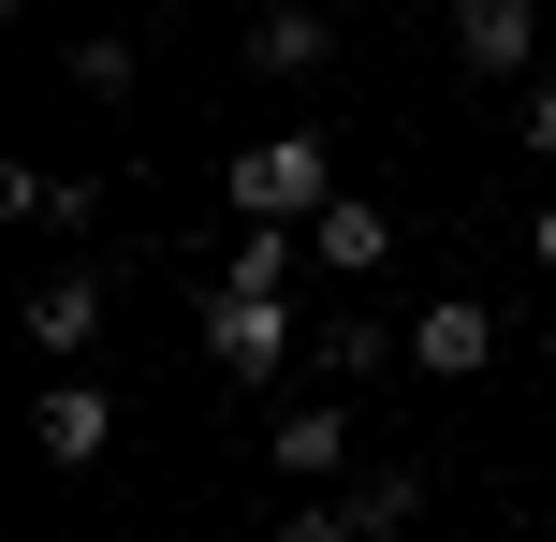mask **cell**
I'll return each mask as SVG.
<instances>
[{"mask_svg":"<svg viewBox=\"0 0 556 542\" xmlns=\"http://www.w3.org/2000/svg\"><path fill=\"white\" fill-rule=\"evenodd\" d=\"M307 264H323V279H381V264H395V220L366 191H337L323 220H307Z\"/></svg>","mask_w":556,"mask_h":542,"instance_id":"cell-6","label":"cell"},{"mask_svg":"<svg viewBox=\"0 0 556 542\" xmlns=\"http://www.w3.org/2000/svg\"><path fill=\"white\" fill-rule=\"evenodd\" d=\"M410 514H425V469H366V484L337 499V542H395Z\"/></svg>","mask_w":556,"mask_h":542,"instance_id":"cell-11","label":"cell"},{"mask_svg":"<svg viewBox=\"0 0 556 542\" xmlns=\"http://www.w3.org/2000/svg\"><path fill=\"white\" fill-rule=\"evenodd\" d=\"M513 133H528V147H542V162H556V88H542V74H528V88H513Z\"/></svg>","mask_w":556,"mask_h":542,"instance_id":"cell-15","label":"cell"},{"mask_svg":"<svg viewBox=\"0 0 556 542\" xmlns=\"http://www.w3.org/2000/svg\"><path fill=\"white\" fill-rule=\"evenodd\" d=\"M528 264H542V279H556V191H542V220H528Z\"/></svg>","mask_w":556,"mask_h":542,"instance_id":"cell-16","label":"cell"},{"mask_svg":"<svg viewBox=\"0 0 556 542\" xmlns=\"http://www.w3.org/2000/svg\"><path fill=\"white\" fill-rule=\"evenodd\" d=\"M264 455L293 469V484H337V469H352V411H337V396H293V411L264 426Z\"/></svg>","mask_w":556,"mask_h":542,"instance_id":"cell-7","label":"cell"},{"mask_svg":"<svg viewBox=\"0 0 556 542\" xmlns=\"http://www.w3.org/2000/svg\"><path fill=\"white\" fill-rule=\"evenodd\" d=\"M59 74H74L88 103H132V45H59Z\"/></svg>","mask_w":556,"mask_h":542,"instance_id":"cell-14","label":"cell"},{"mask_svg":"<svg viewBox=\"0 0 556 542\" xmlns=\"http://www.w3.org/2000/svg\"><path fill=\"white\" fill-rule=\"evenodd\" d=\"M29 440H45V469H88V455L117 440V396H103L88 367H59L45 396H29Z\"/></svg>","mask_w":556,"mask_h":542,"instance_id":"cell-5","label":"cell"},{"mask_svg":"<svg viewBox=\"0 0 556 542\" xmlns=\"http://www.w3.org/2000/svg\"><path fill=\"white\" fill-rule=\"evenodd\" d=\"M323 205H337L323 133H264V147H235V220H323Z\"/></svg>","mask_w":556,"mask_h":542,"instance_id":"cell-2","label":"cell"},{"mask_svg":"<svg viewBox=\"0 0 556 542\" xmlns=\"http://www.w3.org/2000/svg\"><path fill=\"white\" fill-rule=\"evenodd\" d=\"M191 308H205V367H220V381H278V367H293V293L205 279Z\"/></svg>","mask_w":556,"mask_h":542,"instance_id":"cell-1","label":"cell"},{"mask_svg":"<svg viewBox=\"0 0 556 542\" xmlns=\"http://www.w3.org/2000/svg\"><path fill=\"white\" fill-rule=\"evenodd\" d=\"M410 367H425V381H483V367H498V308H483V293L410 308Z\"/></svg>","mask_w":556,"mask_h":542,"instance_id":"cell-4","label":"cell"},{"mask_svg":"<svg viewBox=\"0 0 556 542\" xmlns=\"http://www.w3.org/2000/svg\"><path fill=\"white\" fill-rule=\"evenodd\" d=\"M293 264H307V220H250L220 250V279H250V293H293Z\"/></svg>","mask_w":556,"mask_h":542,"instance_id":"cell-12","label":"cell"},{"mask_svg":"<svg viewBox=\"0 0 556 542\" xmlns=\"http://www.w3.org/2000/svg\"><path fill=\"white\" fill-rule=\"evenodd\" d=\"M323 45H337V29L307 15V0H264V15H250V74H278V88H293V74H323Z\"/></svg>","mask_w":556,"mask_h":542,"instance_id":"cell-10","label":"cell"},{"mask_svg":"<svg viewBox=\"0 0 556 542\" xmlns=\"http://www.w3.org/2000/svg\"><path fill=\"white\" fill-rule=\"evenodd\" d=\"M528 59H542V0H454V74L528 88Z\"/></svg>","mask_w":556,"mask_h":542,"instance_id":"cell-3","label":"cell"},{"mask_svg":"<svg viewBox=\"0 0 556 542\" xmlns=\"http://www.w3.org/2000/svg\"><path fill=\"white\" fill-rule=\"evenodd\" d=\"M0 220H45V235H88V220H103V176H45V162H0Z\"/></svg>","mask_w":556,"mask_h":542,"instance_id":"cell-8","label":"cell"},{"mask_svg":"<svg viewBox=\"0 0 556 542\" xmlns=\"http://www.w3.org/2000/svg\"><path fill=\"white\" fill-rule=\"evenodd\" d=\"M29 338H45L59 367H74V352L103 338V279H88V264H74V279H29Z\"/></svg>","mask_w":556,"mask_h":542,"instance_id":"cell-9","label":"cell"},{"mask_svg":"<svg viewBox=\"0 0 556 542\" xmlns=\"http://www.w3.org/2000/svg\"><path fill=\"white\" fill-rule=\"evenodd\" d=\"M395 352H410V338H395L381 308H337V323H323V367H337V381H381Z\"/></svg>","mask_w":556,"mask_h":542,"instance_id":"cell-13","label":"cell"}]
</instances>
